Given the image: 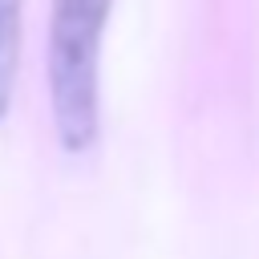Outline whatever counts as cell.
I'll list each match as a JSON object with an SVG mask.
<instances>
[{"label": "cell", "mask_w": 259, "mask_h": 259, "mask_svg": "<svg viewBox=\"0 0 259 259\" xmlns=\"http://www.w3.org/2000/svg\"><path fill=\"white\" fill-rule=\"evenodd\" d=\"M113 0H53L49 12V105L53 130L69 154L97 142V65Z\"/></svg>", "instance_id": "obj_1"}, {"label": "cell", "mask_w": 259, "mask_h": 259, "mask_svg": "<svg viewBox=\"0 0 259 259\" xmlns=\"http://www.w3.org/2000/svg\"><path fill=\"white\" fill-rule=\"evenodd\" d=\"M20 61V0H0V117L8 113Z\"/></svg>", "instance_id": "obj_2"}]
</instances>
